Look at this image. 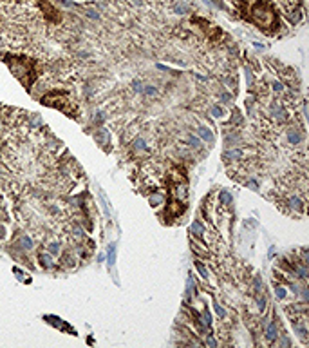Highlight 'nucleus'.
<instances>
[{"label": "nucleus", "instance_id": "obj_9", "mask_svg": "<svg viewBox=\"0 0 309 348\" xmlns=\"http://www.w3.org/2000/svg\"><path fill=\"white\" fill-rule=\"evenodd\" d=\"M192 231H195V234H197V236H203V232H205L199 221H194V225H192Z\"/></svg>", "mask_w": 309, "mask_h": 348}, {"label": "nucleus", "instance_id": "obj_7", "mask_svg": "<svg viewBox=\"0 0 309 348\" xmlns=\"http://www.w3.org/2000/svg\"><path fill=\"white\" fill-rule=\"evenodd\" d=\"M201 136H203L205 140H208V142H213V136H212V133H210V129H206V127L201 129Z\"/></svg>", "mask_w": 309, "mask_h": 348}, {"label": "nucleus", "instance_id": "obj_10", "mask_svg": "<svg viewBox=\"0 0 309 348\" xmlns=\"http://www.w3.org/2000/svg\"><path fill=\"white\" fill-rule=\"evenodd\" d=\"M221 202L226 203V205H230V203H232V196H230V192H226V191L221 192Z\"/></svg>", "mask_w": 309, "mask_h": 348}, {"label": "nucleus", "instance_id": "obj_8", "mask_svg": "<svg viewBox=\"0 0 309 348\" xmlns=\"http://www.w3.org/2000/svg\"><path fill=\"white\" fill-rule=\"evenodd\" d=\"M195 267H197V270H199V272H201V276H203V278L208 279V270H206V268L203 267V265H201L199 261H195Z\"/></svg>", "mask_w": 309, "mask_h": 348}, {"label": "nucleus", "instance_id": "obj_13", "mask_svg": "<svg viewBox=\"0 0 309 348\" xmlns=\"http://www.w3.org/2000/svg\"><path fill=\"white\" fill-rule=\"evenodd\" d=\"M20 243L24 245L22 249H26V250H29V249H31V247H33V243H31V239L26 238V236H24V238H20Z\"/></svg>", "mask_w": 309, "mask_h": 348}, {"label": "nucleus", "instance_id": "obj_12", "mask_svg": "<svg viewBox=\"0 0 309 348\" xmlns=\"http://www.w3.org/2000/svg\"><path fill=\"white\" fill-rule=\"evenodd\" d=\"M161 202H163V196H161V194H152V196H150V203H152V205H159Z\"/></svg>", "mask_w": 309, "mask_h": 348}, {"label": "nucleus", "instance_id": "obj_5", "mask_svg": "<svg viewBox=\"0 0 309 348\" xmlns=\"http://www.w3.org/2000/svg\"><path fill=\"white\" fill-rule=\"evenodd\" d=\"M192 250H194L195 254L203 256V258H208V250L203 249V245H199V243H192Z\"/></svg>", "mask_w": 309, "mask_h": 348}, {"label": "nucleus", "instance_id": "obj_16", "mask_svg": "<svg viewBox=\"0 0 309 348\" xmlns=\"http://www.w3.org/2000/svg\"><path fill=\"white\" fill-rule=\"evenodd\" d=\"M188 144H190V147H199V140H197V138H190Z\"/></svg>", "mask_w": 309, "mask_h": 348}, {"label": "nucleus", "instance_id": "obj_3", "mask_svg": "<svg viewBox=\"0 0 309 348\" xmlns=\"http://www.w3.org/2000/svg\"><path fill=\"white\" fill-rule=\"evenodd\" d=\"M42 104L49 105V107H54V109H60L71 116H75V102L69 98V94L63 93V91H58L56 89V91L47 93L46 96L42 98Z\"/></svg>", "mask_w": 309, "mask_h": 348}, {"label": "nucleus", "instance_id": "obj_18", "mask_svg": "<svg viewBox=\"0 0 309 348\" xmlns=\"http://www.w3.org/2000/svg\"><path fill=\"white\" fill-rule=\"evenodd\" d=\"M15 2H20V0H15Z\"/></svg>", "mask_w": 309, "mask_h": 348}, {"label": "nucleus", "instance_id": "obj_11", "mask_svg": "<svg viewBox=\"0 0 309 348\" xmlns=\"http://www.w3.org/2000/svg\"><path fill=\"white\" fill-rule=\"evenodd\" d=\"M38 258H40V261H42V265H44V267H51V256L47 258L46 254H40Z\"/></svg>", "mask_w": 309, "mask_h": 348}, {"label": "nucleus", "instance_id": "obj_15", "mask_svg": "<svg viewBox=\"0 0 309 348\" xmlns=\"http://www.w3.org/2000/svg\"><path fill=\"white\" fill-rule=\"evenodd\" d=\"M212 113H213V115H215V116H223V115H224V111L221 109V107H213Z\"/></svg>", "mask_w": 309, "mask_h": 348}, {"label": "nucleus", "instance_id": "obj_6", "mask_svg": "<svg viewBox=\"0 0 309 348\" xmlns=\"http://www.w3.org/2000/svg\"><path fill=\"white\" fill-rule=\"evenodd\" d=\"M300 140H302V134L297 133V131H289V142H291V144L297 145Z\"/></svg>", "mask_w": 309, "mask_h": 348}, {"label": "nucleus", "instance_id": "obj_17", "mask_svg": "<svg viewBox=\"0 0 309 348\" xmlns=\"http://www.w3.org/2000/svg\"><path fill=\"white\" fill-rule=\"evenodd\" d=\"M277 296H279V297H284V296H286L284 289H277Z\"/></svg>", "mask_w": 309, "mask_h": 348}, {"label": "nucleus", "instance_id": "obj_2", "mask_svg": "<svg viewBox=\"0 0 309 348\" xmlns=\"http://www.w3.org/2000/svg\"><path fill=\"white\" fill-rule=\"evenodd\" d=\"M2 60L9 65L11 73L22 82L24 87H26V89H31V84L36 80V62H34V58L4 55Z\"/></svg>", "mask_w": 309, "mask_h": 348}, {"label": "nucleus", "instance_id": "obj_14", "mask_svg": "<svg viewBox=\"0 0 309 348\" xmlns=\"http://www.w3.org/2000/svg\"><path fill=\"white\" fill-rule=\"evenodd\" d=\"M114 258H116V249H114V247H110V249H109V265H112V263H114Z\"/></svg>", "mask_w": 309, "mask_h": 348}, {"label": "nucleus", "instance_id": "obj_1", "mask_svg": "<svg viewBox=\"0 0 309 348\" xmlns=\"http://www.w3.org/2000/svg\"><path fill=\"white\" fill-rule=\"evenodd\" d=\"M237 6L240 13L264 33H277L282 29L279 11L268 0H239Z\"/></svg>", "mask_w": 309, "mask_h": 348}, {"label": "nucleus", "instance_id": "obj_4", "mask_svg": "<svg viewBox=\"0 0 309 348\" xmlns=\"http://www.w3.org/2000/svg\"><path fill=\"white\" fill-rule=\"evenodd\" d=\"M38 7H40V11L46 15V18L51 24H60L62 22V13L58 11L52 4H49V0H38Z\"/></svg>", "mask_w": 309, "mask_h": 348}]
</instances>
